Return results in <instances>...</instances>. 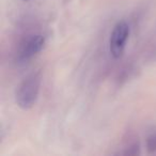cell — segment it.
I'll return each instance as SVG.
<instances>
[{
  "label": "cell",
  "mask_w": 156,
  "mask_h": 156,
  "mask_svg": "<svg viewBox=\"0 0 156 156\" xmlns=\"http://www.w3.org/2000/svg\"><path fill=\"white\" fill-rule=\"evenodd\" d=\"M46 40L42 34L29 35L22 41L16 54V61L20 64H25L30 61L35 55L41 52L45 47Z\"/></svg>",
  "instance_id": "3"
},
{
  "label": "cell",
  "mask_w": 156,
  "mask_h": 156,
  "mask_svg": "<svg viewBox=\"0 0 156 156\" xmlns=\"http://www.w3.org/2000/svg\"><path fill=\"white\" fill-rule=\"evenodd\" d=\"M42 77L40 72L27 75L15 90V102L23 110L31 109L37 102L41 89Z\"/></svg>",
  "instance_id": "1"
},
{
  "label": "cell",
  "mask_w": 156,
  "mask_h": 156,
  "mask_svg": "<svg viewBox=\"0 0 156 156\" xmlns=\"http://www.w3.org/2000/svg\"><path fill=\"white\" fill-rule=\"evenodd\" d=\"M124 155H139L140 154V145L138 140H134L128 142V144L125 147V150L122 152Z\"/></svg>",
  "instance_id": "4"
},
{
  "label": "cell",
  "mask_w": 156,
  "mask_h": 156,
  "mask_svg": "<svg viewBox=\"0 0 156 156\" xmlns=\"http://www.w3.org/2000/svg\"><path fill=\"white\" fill-rule=\"evenodd\" d=\"M145 147L149 154H154L156 152V133H153L147 137Z\"/></svg>",
  "instance_id": "5"
},
{
  "label": "cell",
  "mask_w": 156,
  "mask_h": 156,
  "mask_svg": "<svg viewBox=\"0 0 156 156\" xmlns=\"http://www.w3.org/2000/svg\"><path fill=\"white\" fill-rule=\"evenodd\" d=\"M130 28L125 20H120L115 24L109 37V51L115 59H120L124 55L125 46L129 37Z\"/></svg>",
  "instance_id": "2"
},
{
  "label": "cell",
  "mask_w": 156,
  "mask_h": 156,
  "mask_svg": "<svg viewBox=\"0 0 156 156\" xmlns=\"http://www.w3.org/2000/svg\"><path fill=\"white\" fill-rule=\"evenodd\" d=\"M23 1H29V0H23Z\"/></svg>",
  "instance_id": "6"
}]
</instances>
